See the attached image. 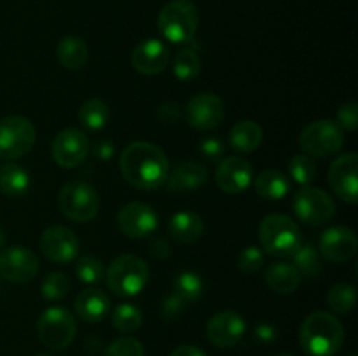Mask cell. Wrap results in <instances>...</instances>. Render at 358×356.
Here are the masks:
<instances>
[{"label":"cell","instance_id":"cell-1","mask_svg":"<svg viewBox=\"0 0 358 356\" xmlns=\"http://www.w3.org/2000/svg\"><path fill=\"white\" fill-rule=\"evenodd\" d=\"M119 170L140 191H156L166 184L170 163L163 150L149 142H133L121 152Z\"/></svg>","mask_w":358,"mask_h":356},{"label":"cell","instance_id":"cell-2","mask_svg":"<svg viewBox=\"0 0 358 356\" xmlns=\"http://www.w3.org/2000/svg\"><path fill=\"white\" fill-rule=\"evenodd\" d=\"M299 342L310 356H334L345 342V327L334 314L315 311L301 323Z\"/></svg>","mask_w":358,"mask_h":356},{"label":"cell","instance_id":"cell-3","mask_svg":"<svg viewBox=\"0 0 358 356\" xmlns=\"http://www.w3.org/2000/svg\"><path fill=\"white\" fill-rule=\"evenodd\" d=\"M259 241L262 251L271 257H292L303 244V232L290 216L283 213H269L259 225Z\"/></svg>","mask_w":358,"mask_h":356},{"label":"cell","instance_id":"cell-4","mask_svg":"<svg viewBox=\"0 0 358 356\" xmlns=\"http://www.w3.org/2000/svg\"><path fill=\"white\" fill-rule=\"evenodd\" d=\"M149 265L136 255H119L110 262L105 274L108 290L119 297L138 295L149 283Z\"/></svg>","mask_w":358,"mask_h":356},{"label":"cell","instance_id":"cell-5","mask_svg":"<svg viewBox=\"0 0 358 356\" xmlns=\"http://www.w3.org/2000/svg\"><path fill=\"white\" fill-rule=\"evenodd\" d=\"M198 24V9L189 0H171L157 16V30L168 42L173 44H185L192 40Z\"/></svg>","mask_w":358,"mask_h":356},{"label":"cell","instance_id":"cell-6","mask_svg":"<svg viewBox=\"0 0 358 356\" xmlns=\"http://www.w3.org/2000/svg\"><path fill=\"white\" fill-rule=\"evenodd\" d=\"M58 206L63 215L77 223L93 220L100 212V195L96 188L83 180H72L59 191Z\"/></svg>","mask_w":358,"mask_h":356},{"label":"cell","instance_id":"cell-7","mask_svg":"<svg viewBox=\"0 0 358 356\" xmlns=\"http://www.w3.org/2000/svg\"><path fill=\"white\" fill-rule=\"evenodd\" d=\"M343 143H345V133L339 128L338 122L329 121V119L311 122L299 135V147L303 152L318 159L338 154L343 149Z\"/></svg>","mask_w":358,"mask_h":356},{"label":"cell","instance_id":"cell-8","mask_svg":"<svg viewBox=\"0 0 358 356\" xmlns=\"http://www.w3.org/2000/svg\"><path fill=\"white\" fill-rule=\"evenodd\" d=\"M37 131L30 119L9 115L0 119V159L16 161L24 157L35 145Z\"/></svg>","mask_w":358,"mask_h":356},{"label":"cell","instance_id":"cell-9","mask_svg":"<svg viewBox=\"0 0 358 356\" xmlns=\"http://www.w3.org/2000/svg\"><path fill=\"white\" fill-rule=\"evenodd\" d=\"M77 323L72 313L63 307H48L37 321V335L45 348L62 351L76 339Z\"/></svg>","mask_w":358,"mask_h":356},{"label":"cell","instance_id":"cell-10","mask_svg":"<svg viewBox=\"0 0 358 356\" xmlns=\"http://www.w3.org/2000/svg\"><path fill=\"white\" fill-rule=\"evenodd\" d=\"M294 212L306 225H324L336 215V202L324 188L304 185L294 195Z\"/></svg>","mask_w":358,"mask_h":356},{"label":"cell","instance_id":"cell-11","mask_svg":"<svg viewBox=\"0 0 358 356\" xmlns=\"http://www.w3.org/2000/svg\"><path fill=\"white\" fill-rule=\"evenodd\" d=\"M91 142L80 129L66 128L55 136L51 143V156L59 168H77L90 156Z\"/></svg>","mask_w":358,"mask_h":356},{"label":"cell","instance_id":"cell-12","mask_svg":"<svg viewBox=\"0 0 358 356\" xmlns=\"http://www.w3.org/2000/svg\"><path fill=\"white\" fill-rule=\"evenodd\" d=\"M117 227L126 237L145 239L157 229V213L147 202L133 201L122 206L117 213Z\"/></svg>","mask_w":358,"mask_h":356},{"label":"cell","instance_id":"cell-13","mask_svg":"<svg viewBox=\"0 0 358 356\" xmlns=\"http://www.w3.org/2000/svg\"><path fill=\"white\" fill-rule=\"evenodd\" d=\"M226 117V105L222 98L213 93H199L189 100L185 107V119L189 126L198 131H208L222 124Z\"/></svg>","mask_w":358,"mask_h":356},{"label":"cell","instance_id":"cell-14","mask_svg":"<svg viewBox=\"0 0 358 356\" xmlns=\"http://www.w3.org/2000/svg\"><path fill=\"white\" fill-rule=\"evenodd\" d=\"M38 258L30 248L14 246L6 248L0 253V274L10 283H30L38 274Z\"/></svg>","mask_w":358,"mask_h":356},{"label":"cell","instance_id":"cell-15","mask_svg":"<svg viewBox=\"0 0 358 356\" xmlns=\"http://www.w3.org/2000/svg\"><path fill=\"white\" fill-rule=\"evenodd\" d=\"M80 241L72 229L65 225H51L42 232L41 250L48 260L55 264H69L79 255Z\"/></svg>","mask_w":358,"mask_h":356},{"label":"cell","instance_id":"cell-16","mask_svg":"<svg viewBox=\"0 0 358 356\" xmlns=\"http://www.w3.org/2000/svg\"><path fill=\"white\" fill-rule=\"evenodd\" d=\"M358 156L348 152L339 156L329 168V185L341 201L355 205L358 201Z\"/></svg>","mask_w":358,"mask_h":356},{"label":"cell","instance_id":"cell-17","mask_svg":"<svg viewBox=\"0 0 358 356\" xmlns=\"http://www.w3.org/2000/svg\"><path fill=\"white\" fill-rule=\"evenodd\" d=\"M247 330L243 316L236 311H219L206 323V339L220 349H229L241 341Z\"/></svg>","mask_w":358,"mask_h":356},{"label":"cell","instance_id":"cell-18","mask_svg":"<svg viewBox=\"0 0 358 356\" xmlns=\"http://www.w3.org/2000/svg\"><path fill=\"white\" fill-rule=\"evenodd\" d=\"M358 241L355 230L346 225H334L324 230L318 239L322 257L334 264H346L357 255Z\"/></svg>","mask_w":358,"mask_h":356},{"label":"cell","instance_id":"cell-19","mask_svg":"<svg viewBox=\"0 0 358 356\" xmlns=\"http://www.w3.org/2000/svg\"><path fill=\"white\" fill-rule=\"evenodd\" d=\"M254 180V170L247 159L240 156H231L220 161L215 171V181L226 194H241L250 187Z\"/></svg>","mask_w":358,"mask_h":356},{"label":"cell","instance_id":"cell-20","mask_svg":"<svg viewBox=\"0 0 358 356\" xmlns=\"http://www.w3.org/2000/svg\"><path fill=\"white\" fill-rule=\"evenodd\" d=\"M170 61V49L159 38H145L131 52V65L142 75H157Z\"/></svg>","mask_w":358,"mask_h":356},{"label":"cell","instance_id":"cell-21","mask_svg":"<svg viewBox=\"0 0 358 356\" xmlns=\"http://www.w3.org/2000/svg\"><path fill=\"white\" fill-rule=\"evenodd\" d=\"M208 181V170L201 163H182L168 173L166 188L173 194L198 191Z\"/></svg>","mask_w":358,"mask_h":356},{"label":"cell","instance_id":"cell-22","mask_svg":"<svg viewBox=\"0 0 358 356\" xmlns=\"http://www.w3.org/2000/svg\"><path fill=\"white\" fill-rule=\"evenodd\" d=\"M76 313L86 323H98L103 320L110 311V299L107 293L100 288H86L77 295L76 304Z\"/></svg>","mask_w":358,"mask_h":356},{"label":"cell","instance_id":"cell-23","mask_svg":"<svg viewBox=\"0 0 358 356\" xmlns=\"http://www.w3.org/2000/svg\"><path fill=\"white\" fill-rule=\"evenodd\" d=\"M168 232L177 243L192 244L201 239L205 232V222L196 212H177L170 216Z\"/></svg>","mask_w":358,"mask_h":356},{"label":"cell","instance_id":"cell-24","mask_svg":"<svg viewBox=\"0 0 358 356\" xmlns=\"http://www.w3.org/2000/svg\"><path fill=\"white\" fill-rule=\"evenodd\" d=\"M264 279L269 290L280 295H290L301 285V276L292 264L287 262H275L264 272Z\"/></svg>","mask_w":358,"mask_h":356},{"label":"cell","instance_id":"cell-25","mask_svg":"<svg viewBox=\"0 0 358 356\" xmlns=\"http://www.w3.org/2000/svg\"><path fill=\"white\" fill-rule=\"evenodd\" d=\"M262 136L264 131L255 121H238L229 131V145L236 152L250 154L261 147Z\"/></svg>","mask_w":358,"mask_h":356},{"label":"cell","instance_id":"cell-26","mask_svg":"<svg viewBox=\"0 0 358 356\" xmlns=\"http://www.w3.org/2000/svg\"><path fill=\"white\" fill-rule=\"evenodd\" d=\"M56 56H58V61L62 63V66H65L66 70H80L87 63L90 49L80 37L66 35L58 42Z\"/></svg>","mask_w":358,"mask_h":356},{"label":"cell","instance_id":"cell-27","mask_svg":"<svg viewBox=\"0 0 358 356\" xmlns=\"http://www.w3.org/2000/svg\"><path fill=\"white\" fill-rule=\"evenodd\" d=\"M254 187L261 198L269 199V201H278L289 194L290 181L282 171L264 170L254 180Z\"/></svg>","mask_w":358,"mask_h":356},{"label":"cell","instance_id":"cell-28","mask_svg":"<svg viewBox=\"0 0 358 356\" xmlns=\"http://www.w3.org/2000/svg\"><path fill=\"white\" fill-rule=\"evenodd\" d=\"M30 187V175L20 164L6 161L0 164V191L6 195H23Z\"/></svg>","mask_w":358,"mask_h":356},{"label":"cell","instance_id":"cell-29","mask_svg":"<svg viewBox=\"0 0 358 356\" xmlns=\"http://www.w3.org/2000/svg\"><path fill=\"white\" fill-rule=\"evenodd\" d=\"M77 117L83 128L90 131H100L108 122V107L100 98H90L79 107Z\"/></svg>","mask_w":358,"mask_h":356},{"label":"cell","instance_id":"cell-30","mask_svg":"<svg viewBox=\"0 0 358 356\" xmlns=\"http://www.w3.org/2000/svg\"><path fill=\"white\" fill-rule=\"evenodd\" d=\"M294 267L299 272L301 279H313L318 278L322 272V255L317 246L310 243H303L297 248L296 253L292 255Z\"/></svg>","mask_w":358,"mask_h":356},{"label":"cell","instance_id":"cell-31","mask_svg":"<svg viewBox=\"0 0 358 356\" xmlns=\"http://www.w3.org/2000/svg\"><path fill=\"white\" fill-rule=\"evenodd\" d=\"M173 73L182 82H192L201 73V59L192 47H184L175 54Z\"/></svg>","mask_w":358,"mask_h":356},{"label":"cell","instance_id":"cell-32","mask_svg":"<svg viewBox=\"0 0 358 356\" xmlns=\"http://www.w3.org/2000/svg\"><path fill=\"white\" fill-rule=\"evenodd\" d=\"M142 323V311L129 302L119 304L114 309V313H112V325H114L115 330L121 332V334H135V332L140 330Z\"/></svg>","mask_w":358,"mask_h":356},{"label":"cell","instance_id":"cell-33","mask_svg":"<svg viewBox=\"0 0 358 356\" xmlns=\"http://www.w3.org/2000/svg\"><path fill=\"white\" fill-rule=\"evenodd\" d=\"M175 293L184 302H194L205 293V281L201 276L194 271H184L175 278L173 281Z\"/></svg>","mask_w":358,"mask_h":356},{"label":"cell","instance_id":"cell-34","mask_svg":"<svg viewBox=\"0 0 358 356\" xmlns=\"http://www.w3.org/2000/svg\"><path fill=\"white\" fill-rule=\"evenodd\" d=\"M357 304V290L350 283H338L332 286L327 293V306L334 313L346 314L355 307Z\"/></svg>","mask_w":358,"mask_h":356},{"label":"cell","instance_id":"cell-35","mask_svg":"<svg viewBox=\"0 0 358 356\" xmlns=\"http://www.w3.org/2000/svg\"><path fill=\"white\" fill-rule=\"evenodd\" d=\"M289 173L299 185H310L311 181L317 178V164H315L313 157L306 156V154H297L290 159L289 163Z\"/></svg>","mask_w":358,"mask_h":356},{"label":"cell","instance_id":"cell-36","mask_svg":"<svg viewBox=\"0 0 358 356\" xmlns=\"http://www.w3.org/2000/svg\"><path fill=\"white\" fill-rule=\"evenodd\" d=\"M76 274L83 283L94 285V283L101 281L105 276L103 262L98 257H94V255H84V257L77 260Z\"/></svg>","mask_w":358,"mask_h":356},{"label":"cell","instance_id":"cell-37","mask_svg":"<svg viewBox=\"0 0 358 356\" xmlns=\"http://www.w3.org/2000/svg\"><path fill=\"white\" fill-rule=\"evenodd\" d=\"M41 292L45 300H62L70 292V279L63 272H49L42 281Z\"/></svg>","mask_w":358,"mask_h":356},{"label":"cell","instance_id":"cell-38","mask_svg":"<svg viewBox=\"0 0 358 356\" xmlns=\"http://www.w3.org/2000/svg\"><path fill=\"white\" fill-rule=\"evenodd\" d=\"M105 356H145V348L138 339L122 335L108 344Z\"/></svg>","mask_w":358,"mask_h":356},{"label":"cell","instance_id":"cell-39","mask_svg":"<svg viewBox=\"0 0 358 356\" xmlns=\"http://www.w3.org/2000/svg\"><path fill=\"white\" fill-rule=\"evenodd\" d=\"M236 265L241 272H247V274L257 272L259 269L264 265V251L259 246H255V244L245 246L243 250L238 253Z\"/></svg>","mask_w":358,"mask_h":356},{"label":"cell","instance_id":"cell-40","mask_svg":"<svg viewBox=\"0 0 358 356\" xmlns=\"http://www.w3.org/2000/svg\"><path fill=\"white\" fill-rule=\"evenodd\" d=\"M338 126L341 129L355 131L358 128V105L355 101H346L338 110Z\"/></svg>","mask_w":358,"mask_h":356},{"label":"cell","instance_id":"cell-41","mask_svg":"<svg viewBox=\"0 0 358 356\" xmlns=\"http://www.w3.org/2000/svg\"><path fill=\"white\" fill-rule=\"evenodd\" d=\"M199 152L208 161H219L222 159L224 152H226V145L217 136H208V138H203L199 142Z\"/></svg>","mask_w":358,"mask_h":356},{"label":"cell","instance_id":"cell-42","mask_svg":"<svg viewBox=\"0 0 358 356\" xmlns=\"http://www.w3.org/2000/svg\"><path fill=\"white\" fill-rule=\"evenodd\" d=\"M185 302L177 295V293H170V295L164 297V300L161 302V314H163L164 320L171 321L177 320V318L182 316L184 313Z\"/></svg>","mask_w":358,"mask_h":356},{"label":"cell","instance_id":"cell-43","mask_svg":"<svg viewBox=\"0 0 358 356\" xmlns=\"http://www.w3.org/2000/svg\"><path fill=\"white\" fill-rule=\"evenodd\" d=\"M255 341L261 342V344H271L278 339V330H276L275 325L271 323H259L254 330Z\"/></svg>","mask_w":358,"mask_h":356},{"label":"cell","instance_id":"cell-44","mask_svg":"<svg viewBox=\"0 0 358 356\" xmlns=\"http://www.w3.org/2000/svg\"><path fill=\"white\" fill-rule=\"evenodd\" d=\"M178 105L177 103H171V101H166V103L161 105L157 108V119L164 124H171V122H177L178 115H180V110H178Z\"/></svg>","mask_w":358,"mask_h":356},{"label":"cell","instance_id":"cell-45","mask_svg":"<svg viewBox=\"0 0 358 356\" xmlns=\"http://www.w3.org/2000/svg\"><path fill=\"white\" fill-rule=\"evenodd\" d=\"M170 251H171L170 244H168V241L163 239V237H156V239L150 241L149 253L152 255L154 258H157V260L170 257Z\"/></svg>","mask_w":358,"mask_h":356},{"label":"cell","instance_id":"cell-46","mask_svg":"<svg viewBox=\"0 0 358 356\" xmlns=\"http://www.w3.org/2000/svg\"><path fill=\"white\" fill-rule=\"evenodd\" d=\"M93 154L101 161L110 159L112 154H114V145L108 140H100V142H96L93 145Z\"/></svg>","mask_w":358,"mask_h":356},{"label":"cell","instance_id":"cell-47","mask_svg":"<svg viewBox=\"0 0 358 356\" xmlns=\"http://www.w3.org/2000/svg\"><path fill=\"white\" fill-rule=\"evenodd\" d=\"M170 356H206L199 348L192 344H182L171 351Z\"/></svg>","mask_w":358,"mask_h":356},{"label":"cell","instance_id":"cell-48","mask_svg":"<svg viewBox=\"0 0 358 356\" xmlns=\"http://www.w3.org/2000/svg\"><path fill=\"white\" fill-rule=\"evenodd\" d=\"M3 241H6V232H3V227L0 225V246L3 244Z\"/></svg>","mask_w":358,"mask_h":356},{"label":"cell","instance_id":"cell-49","mask_svg":"<svg viewBox=\"0 0 358 356\" xmlns=\"http://www.w3.org/2000/svg\"><path fill=\"white\" fill-rule=\"evenodd\" d=\"M275 356H294V355H289V353H282V355H275Z\"/></svg>","mask_w":358,"mask_h":356},{"label":"cell","instance_id":"cell-50","mask_svg":"<svg viewBox=\"0 0 358 356\" xmlns=\"http://www.w3.org/2000/svg\"><path fill=\"white\" fill-rule=\"evenodd\" d=\"M35 356H48V355H35Z\"/></svg>","mask_w":358,"mask_h":356},{"label":"cell","instance_id":"cell-51","mask_svg":"<svg viewBox=\"0 0 358 356\" xmlns=\"http://www.w3.org/2000/svg\"><path fill=\"white\" fill-rule=\"evenodd\" d=\"M350 356H357V355H350Z\"/></svg>","mask_w":358,"mask_h":356}]
</instances>
